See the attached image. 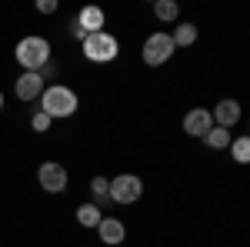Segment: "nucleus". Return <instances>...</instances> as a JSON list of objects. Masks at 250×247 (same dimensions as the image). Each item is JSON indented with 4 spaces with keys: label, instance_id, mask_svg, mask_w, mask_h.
I'll list each match as a JSON object with an SVG mask.
<instances>
[{
    "label": "nucleus",
    "instance_id": "f257e3e1",
    "mask_svg": "<svg viewBox=\"0 0 250 247\" xmlns=\"http://www.w3.org/2000/svg\"><path fill=\"white\" fill-rule=\"evenodd\" d=\"M40 97H43V107H40V111L50 117V120H54V117H74L77 114L80 100H77V94H74L70 87H63V84H50Z\"/></svg>",
    "mask_w": 250,
    "mask_h": 247
},
{
    "label": "nucleus",
    "instance_id": "f03ea898",
    "mask_svg": "<svg viewBox=\"0 0 250 247\" xmlns=\"http://www.w3.org/2000/svg\"><path fill=\"white\" fill-rule=\"evenodd\" d=\"M14 54H17V64H23V67L34 70V74H40V70L50 64V44L43 37H23Z\"/></svg>",
    "mask_w": 250,
    "mask_h": 247
},
{
    "label": "nucleus",
    "instance_id": "7ed1b4c3",
    "mask_svg": "<svg viewBox=\"0 0 250 247\" xmlns=\"http://www.w3.org/2000/svg\"><path fill=\"white\" fill-rule=\"evenodd\" d=\"M80 47H83V57L94 60V64H110V60L120 54L117 37H114V34H107V30H100V34H87V40H83Z\"/></svg>",
    "mask_w": 250,
    "mask_h": 247
},
{
    "label": "nucleus",
    "instance_id": "20e7f679",
    "mask_svg": "<svg viewBox=\"0 0 250 247\" xmlns=\"http://www.w3.org/2000/svg\"><path fill=\"white\" fill-rule=\"evenodd\" d=\"M140 194H144V180L137 174H120L107 187V197L114 204H134V201H140Z\"/></svg>",
    "mask_w": 250,
    "mask_h": 247
},
{
    "label": "nucleus",
    "instance_id": "39448f33",
    "mask_svg": "<svg viewBox=\"0 0 250 247\" xmlns=\"http://www.w3.org/2000/svg\"><path fill=\"white\" fill-rule=\"evenodd\" d=\"M173 40L170 34H150V37L144 40V50H140V57H144V64L147 67H160V64H167V60L173 57Z\"/></svg>",
    "mask_w": 250,
    "mask_h": 247
},
{
    "label": "nucleus",
    "instance_id": "423d86ee",
    "mask_svg": "<svg viewBox=\"0 0 250 247\" xmlns=\"http://www.w3.org/2000/svg\"><path fill=\"white\" fill-rule=\"evenodd\" d=\"M37 180H40V187L47 190V194H60V190H67V167L63 164H57V160H47V164H40V171H37Z\"/></svg>",
    "mask_w": 250,
    "mask_h": 247
},
{
    "label": "nucleus",
    "instance_id": "0eeeda50",
    "mask_svg": "<svg viewBox=\"0 0 250 247\" xmlns=\"http://www.w3.org/2000/svg\"><path fill=\"white\" fill-rule=\"evenodd\" d=\"M14 94H17V100H37L43 94V77L34 74V70H23L14 80Z\"/></svg>",
    "mask_w": 250,
    "mask_h": 247
},
{
    "label": "nucleus",
    "instance_id": "6e6552de",
    "mask_svg": "<svg viewBox=\"0 0 250 247\" xmlns=\"http://www.w3.org/2000/svg\"><path fill=\"white\" fill-rule=\"evenodd\" d=\"M210 127H213V117H210V111H204V107H193V111H187V117H184V131L190 134V137H207Z\"/></svg>",
    "mask_w": 250,
    "mask_h": 247
},
{
    "label": "nucleus",
    "instance_id": "1a4fd4ad",
    "mask_svg": "<svg viewBox=\"0 0 250 247\" xmlns=\"http://www.w3.org/2000/svg\"><path fill=\"white\" fill-rule=\"evenodd\" d=\"M210 117H213V124H217V127L230 131L233 124L240 120V104H237L233 97H224V100H220V104L213 107V114H210Z\"/></svg>",
    "mask_w": 250,
    "mask_h": 247
},
{
    "label": "nucleus",
    "instance_id": "9d476101",
    "mask_svg": "<svg viewBox=\"0 0 250 247\" xmlns=\"http://www.w3.org/2000/svg\"><path fill=\"white\" fill-rule=\"evenodd\" d=\"M97 234H100V241L104 244H124V237H127V227H124V221H117V217H104L100 224H97Z\"/></svg>",
    "mask_w": 250,
    "mask_h": 247
},
{
    "label": "nucleus",
    "instance_id": "9b49d317",
    "mask_svg": "<svg viewBox=\"0 0 250 247\" xmlns=\"http://www.w3.org/2000/svg\"><path fill=\"white\" fill-rule=\"evenodd\" d=\"M104 20L107 17H104L100 7H83V10L77 14V23L87 30V34H100V30H104Z\"/></svg>",
    "mask_w": 250,
    "mask_h": 247
},
{
    "label": "nucleus",
    "instance_id": "f8f14e48",
    "mask_svg": "<svg viewBox=\"0 0 250 247\" xmlns=\"http://www.w3.org/2000/svg\"><path fill=\"white\" fill-rule=\"evenodd\" d=\"M170 40H173V47H190L193 40H197V27L193 23H177Z\"/></svg>",
    "mask_w": 250,
    "mask_h": 247
},
{
    "label": "nucleus",
    "instance_id": "ddd939ff",
    "mask_svg": "<svg viewBox=\"0 0 250 247\" xmlns=\"http://www.w3.org/2000/svg\"><path fill=\"white\" fill-rule=\"evenodd\" d=\"M77 221L83 227H97L100 221H104V210L97 207V204H80L77 207Z\"/></svg>",
    "mask_w": 250,
    "mask_h": 247
},
{
    "label": "nucleus",
    "instance_id": "4468645a",
    "mask_svg": "<svg viewBox=\"0 0 250 247\" xmlns=\"http://www.w3.org/2000/svg\"><path fill=\"white\" fill-rule=\"evenodd\" d=\"M204 144L213 147V151H224V147H230V131H224V127L213 124L210 131H207V137H204Z\"/></svg>",
    "mask_w": 250,
    "mask_h": 247
},
{
    "label": "nucleus",
    "instance_id": "2eb2a0df",
    "mask_svg": "<svg viewBox=\"0 0 250 247\" xmlns=\"http://www.w3.org/2000/svg\"><path fill=\"white\" fill-rule=\"evenodd\" d=\"M154 14H157V20H177V14H180V7H177V0H157L154 3Z\"/></svg>",
    "mask_w": 250,
    "mask_h": 247
},
{
    "label": "nucleus",
    "instance_id": "dca6fc26",
    "mask_svg": "<svg viewBox=\"0 0 250 247\" xmlns=\"http://www.w3.org/2000/svg\"><path fill=\"white\" fill-rule=\"evenodd\" d=\"M230 154L237 164H247L250 160V137H237V140H230Z\"/></svg>",
    "mask_w": 250,
    "mask_h": 247
},
{
    "label": "nucleus",
    "instance_id": "f3484780",
    "mask_svg": "<svg viewBox=\"0 0 250 247\" xmlns=\"http://www.w3.org/2000/svg\"><path fill=\"white\" fill-rule=\"evenodd\" d=\"M107 187H110L107 177H94V180H90V190H94V197H97V207H100V201H110V197H107Z\"/></svg>",
    "mask_w": 250,
    "mask_h": 247
},
{
    "label": "nucleus",
    "instance_id": "a211bd4d",
    "mask_svg": "<svg viewBox=\"0 0 250 247\" xmlns=\"http://www.w3.org/2000/svg\"><path fill=\"white\" fill-rule=\"evenodd\" d=\"M30 127H34L37 134H47V127H50V117H47L43 111H40V114H34V117H30Z\"/></svg>",
    "mask_w": 250,
    "mask_h": 247
},
{
    "label": "nucleus",
    "instance_id": "6ab92c4d",
    "mask_svg": "<svg viewBox=\"0 0 250 247\" xmlns=\"http://www.w3.org/2000/svg\"><path fill=\"white\" fill-rule=\"evenodd\" d=\"M37 10L40 14H54L57 10V0H37Z\"/></svg>",
    "mask_w": 250,
    "mask_h": 247
},
{
    "label": "nucleus",
    "instance_id": "aec40b11",
    "mask_svg": "<svg viewBox=\"0 0 250 247\" xmlns=\"http://www.w3.org/2000/svg\"><path fill=\"white\" fill-rule=\"evenodd\" d=\"M70 37H77L80 44H83V40H87V30H83V27H80L77 20H74V23H70Z\"/></svg>",
    "mask_w": 250,
    "mask_h": 247
},
{
    "label": "nucleus",
    "instance_id": "412c9836",
    "mask_svg": "<svg viewBox=\"0 0 250 247\" xmlns=\"http://www.w3.org/2000/svg\"><path fill=\"white\" fill-rule=\"evenodd\" d=\"M0 111H3V90H0Z\"/></svg>",
    "mask_w": 250,
    "mask_h": 247
}]
</instances>
